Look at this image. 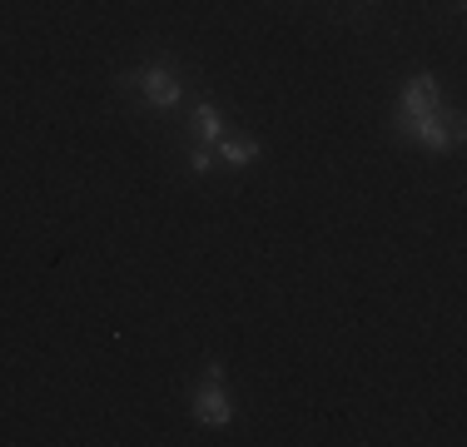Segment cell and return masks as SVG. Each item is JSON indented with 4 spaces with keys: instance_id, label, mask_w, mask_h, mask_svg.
<instances>
[{
    "instance_id": "5",
    "label": "cell",
    "mask_w": 467,
    "mask_h": 447,
    "mask_svg": "<svg viewBox=\"0 0 467 447\" xmlns=\"http://www.w3.org/2000/svg\"><path fill=\"white\" fill-rule=\"evenodd\" d=\"M189 134H194V144H219L224 120H219V109L209 105V99H199V105H194V115H189Z\"/></svg>"
},
{
    "instance_id": "6",
    "label": "cell",
    "mask_w": 467,
    "mask_h": 447,
    "mask_svg": "<svg viewBox=\"0 0 467 447\" xmlns=\"http://www.w3.org/2000/svg\"><path fill=\"white\" fill-rule=\"evenodd\" d=\"M219 160L234 164V170H249V164L259 160V140H249V134H239V140H224V134H219Z\"/></svg>"
},
{
    "instance_id": "2",
    "label": "cell",
    "mask_w": 467,
    "mask_h": 447,
    "mask_svg": "<svg viewBox=\"0 0 467 447\" xmlns=\"http://www.w3.org/2000/svg\"><path fill=\"white\" fill-rule=\"evenodd\" d=\"M125 85H135L140 99L150 109H174L184 99V80H180V70H174V65H144V70L125 75Z\"/></svg>"
},
{
    "instance_id": "7",
    "label": "cell",
    "mask_w": 467,
    "mask_h": 447,
    "mask_svg": "<svg viewBox=\"0 0 467 447\" xmlns=\"http://www.w3.org/2000/svg\"><path fill=\"white\" fill-rule=\"evenodd\" d=\"M214 170V150H209V144H194V150H189V174H209Z\"/></svg>"
},
{
    "instance_id": "1",
    "label": "cell",
    "mask_w": 467,
    "mask_h": 447,
    "mask_svg": "<svg viewBox=\"0 0 467 447\" xmlns=\"http://www.w3.org/2000/svg\"><path fill=\"white\" fill-rule=\"evenodd\" d=\"M194 418L204 422V428H229L234 422V398H229V388H224V363H209L204 368V383L194 388Z\"/></svg>"
},
{
    "instance_id": "3",
    "label": "cell",
    "mask_w": 467,
    "mask_h": 447,
    "mask_svg": "<svg viewBox=\"0 0 467 447\" xmlns=\"http://www.w3.org/2000/svg\"><path fill=\"white\" fill-rule=\"evenodd\" d=\"M398 130H403L408 140H418L422 150H452V144H458V115H442V109L418 115V120H398Z\"/></svg>"
},
{
    "instance_id": "4",
    "label": "cell",
    "mask_w": 467,
    "mask_h": 447,
    "mask_svg": "<svg viewBox=\"0 0 467 447\" xmlns=\"http://www.w3.org/2000/svg\"><path fill=\"white\" fill-rule=\"evenodd\" d=\"M432 109H442L438 80L432 75H413L403 85V95H398V120H418V115H432Z\"/></svg>"
}]
</instances>
